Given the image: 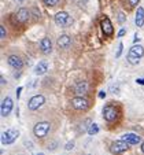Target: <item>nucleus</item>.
<instances>
[{"label": "nucleus", "instance_id": "f257e3e1", "mask_svg": "<svg viewBox=\"0 0 144 155\" xmlns=\"http://www.w3.org/2000/svg\"><path fill=\"white\" fill-rule=\"evenodd\" d=\"M144 55V48L141 47L140 44H135L132 48L129 50V52H128V62L132 64H137L139 62H140V59L143 58Z\"/></svg>", "mask_w": 144, "mask_h": 155}, {"label": "nucleus", "instance_id": "f03ea898", "mask_svg": "<svg viewBox=\"0 0 144 155\" xmlns=\"http://www.w3.org/2000/svg\"><path fill=\"white\" fill-rule=\"evenodd\" d=\"M51 129V124L47 122V121H41V122H37L33 128V133H34L36 137L41 139V137H45L48 135V132Z\"/></svg>", "mask_w": 144, "mask_h": 155}, {"label": "nucleus", "instance_id": "7ed1b4c3", "mask_svg": "<svg viewBox=\"0 0 144 155\" xmlns=\"http://www.w3.org/2000/svg\"><path fill=\"white\" fill-rule=\"evenodd\" d=\"M55 24L61 28H67L73 24V18L67 14L66 11H59L58 14H55Z\"/></svg>", "mask_w": 144, "mask_h": 155}, {"label": "nucleus", "instance_id": "20e7f679", "mask_svg": "<svg viewBox=\"0 0 144 155\" xmlns=\"http://www.w3.org/2000/svg\"><path fill=\"white\" fill-rule=\"evenodd\" d=\"M117 117H118V108L115 106L107 104L103 107V118H104V121L113 122V121L117 120Z\"/></svg>", "mask_w": 144, "mask_h": 155}, {"label": "nucleus", "instance_id": "39448f33", "mask_svg": "<svg viewBox=\"0 0 144 155\" xmlns=\"http://www.w3.org/2000/svg\"><path fill=\"white\" fill-rule=\"evenodd\" d=\"M18 136H19V130H17V129H7L6 132L2 133V143L7 144V146L12 144L18 139Z\"/></svg>", "mask_w": 144, "mask_h": 155}, {"label": "nucleus", "instance_id": "423d86ee", "mask_svg": "<svg viewBox=\"0 0 144 155\" xmlns=\"http://www.w3.org/2000/svg\"><path fill=\"white\" fill-rule=\"evenodd\" d=\"M44 103H45V99L43 95H34L33 97H30L29 103H28V108H29L30 111H34V110L40 108Z\"/></svg>", "mask_w": 144, "mask_h": 155}, {"label": "nucleus", "instance_id": "0eeeda50", "mask_svg": "<svg viewBox=\"0 0 144 155\" xmlns=\"http://www.w3.org/2000/svg\"><path fill=\"white\" fill-rule=\"evenodd\" d=\"M128 146H129V144H128L126 141L117 140V141H114V143L111 144V147H110V151H111L113 154H115V155H119V154H122V152L126 151Z\"/></svg>", "mask_w": 144, "mask_h": 155}, {"label": "nucleus", "instance_id": "6e6552de", "mask_svg": "<svg viewBox=\"0 0 144 155\" xmlns=\"http://www.w3.org/2000/svg\"><path fill=\"white\" fill-rule=\"evenodd\" d=\"M12 106H14V103H12L11 97L10 96L4 97L3 102H2V107H0V111H2V115H3V117H7V115L11 113Z\"/></svg>", "mask_w": 144, "mask_h": 155}, {"label": "nucleus", "instance_id": "1a4fd4ad", "mask_svg": "<svg viewBox=\"0 0 144 155\" xmlns=\"http://www.w3.org/2000/svg\"><path fill=\"white\" fill-rule=\"evenodd\" d=\"M71 106L76 110H87L89 106V102L85 97H74V99H71Z\"/></svg>", "mask_w": 144, "mask_h": 155}, {"label": "nucleus", "instance_id": "9d476101", "mask_svg": "<svg viewBox=\"0 0 144 155\" xmlns=\"http://www.w3.org/2000/svg\"><path fill=\"white\" fill-rule=\"evenodd\" d=\"M30 18V11L28 8H19L17 12H15V19H17V22H19V24H25L26 21H29Z\"/></svg>", "mask_w": 144, "mask_h": 155}, {"label": "nucleus", "instance_id": "9b49d317", "mask_svg": "<svg viewBox=\"0 0 144 155\" xmlns=\"http://www.w3.org/2000/svg\"><path fill=\"white\" fill-rule=\"evenodd\" d=\"M7 62H8V64L12 69H15V70H21L22 66H24V62H22V59L18 55H10L8 58H7Z\"/></svg>", "mask_w": 144, "mask_h": 155}, {"label": "nucleus", "instance_id": "f8f14e48", "mask_svg": "<svg viewBox=\"0 0 144 155\" xmlns=\"http://www.w3.org/2000/svg\"><path fill=\"white\" fill-rule=\"evenodd\" d=\"M100 25H102V30H103V33H104V35H106L107 37L113 36V33H114V28H113L111 21H110L109 18H103L102 22H100Z\"/></svg>", "mask_w": 144, "mask_h": 155}, {"label": "nucleus", "instance_id": "ddd939ff", "mask_svg": "<svg viewBox=\"0 0 144 155\" xmlns=\"http://www.w3.org/2000/svg\"><path fill=\"white\" fill-rule=\"evenodd\" d=\"M73 89H74V94H77V95H84L87 91H88V82H87V81H82V80H80V81H77L76 84L73 85Z\"/></svg>", "mask_w": 144, "mask_h": 155}, {"label": "nucleus", "instance_id": "4468645a", "mask_svg": "<svg viewBox=\"0 0 144 155\" xmlns=\"http://www.w3.org/2000/svg\"><path fill=\"white\" fill-rule=\"evenodd\" d=\"M121 140L126 141L128 144H139L141 141V137L136 133H125L123 136H121Z\"/></svg>", "mask_w": 144, "mask_h": 155}, {"label": "nucleus", "instance_id": "2eb2a0df", "mask_svg": "<svg viewBox=\"0 0 144 155\" xmlns=\"http://www.w3.org/2000/svg\"><path fill=\"white\" fill-rule=\"evenodd\" d=\"M40 50L43 54H50L51 51H52V43H51V40L48 37H44L41 38L40 41Z\"/></svg>", "mask_w": 144, "mask_h": 155}, {"label": "nucleus", "instance_id": "dca6fc26", "mask_svg": "<svg viewBox=\"0 0 144 155\" xmlns=\"http://www.w3.org/2000/svg\"><path fill=\"white\" fill-rule=\"evenodd\" d=\"M70 45H71V38H70V36L62 35L61 37L58 38V47H59V48H63V50H66V48H69Z\"/></svg>", "mask_w": 144, "mask_h": 155}, {"label": "nucleus", "instance_id": "f3484780", "mask_svg": "<svg viewBox=\"0 0 144 155\" xmlns=\"http://www.w3.org/2000/svg\"><path fill=\"white\" fill-rule=\"evenodd\" d=\"M47 70H48V63L45 61L38 62V63L36 64V68H34V73L37 74V76H43V74H45Z\"/></svg>", "mask_w": 144, "mask_h": 155}, {"label": "nucleus", "instance_id": "a211bd4d", "mask_svg": "<svg viewBox=\"0 0 144 155\" xmlns=\"http://www.w3.org/2000/svg\"><path fill=\"white\" fill-rule=\"evenodd\" d=\"M135 24H136V26H139V28H141L144 25V8L143 7H139L137 11H136Z\"/></svg>", "mask_w": 144, "mask_h": 155}, {"label": "nucleus", "instance_id": "6ab92c4d", "mask_svg": "<svg viewBox=\"0 0 144 155\" xmlns=\"http://www.w3.org/2000/svg\"><path fill=\"white\" fill-rule=\"evenodd\" d=\"M87 132H88V135H91V136L96 135L97 132H99V125H97V124H91L89 128L87 129Z\"/></svg>", "mask_w": 144, "mask_h": 155}, {"label": "nucleus", "instance_id": "aec40b11", "mask_svg": "<svg viewBox=\"0 0 144 155\" xmlns=\"http://www.w3.org/2000/svg\"><path fill=\"white\" fill-rule=\"evenodd\" d=\"M44 2V4L45 6H48V7H54V6H56V4L61 2V0H43Z\"/></svg>", "mask_w": 144, "mask_h": 155}, {"label": "nucleus", "instance_id": "412c9836", "mask_svg": "<svg viewBox=\"0 0 144 155\" xmlns=\"http://www.w3.org/2000/svg\"><path fill=\"white\" fill-rule=\"evenodd\" d=\"M125 19H126L125 14H123V12H118V22H119V24H123V22H125Z\"/></svg>", "mask_w": 144, "mask_h": 155}, {"label": "nucleus", "instance_id": "4be33fe9", "mask_svg": "<svg viewBox=\"0 0 144 155\" xmlns=\"http://www.w3.org/2000/svg\"><path fill=\"white\" fill-rule=\"evenodd\" d=\"M122 50H123V44H122V43H119V44H118L117 54H115V56H117V58H119V56H121V54H122Z\"/></svg>", "mask_w": 144, "mask_h": 155}, {"label": "nucleus", "instance_id": "5701e85b", "mask_svg": "<svg viewBox=\"0 0 144 155\" xmlns=\"http://www.w3.org/2000/svg\"><path fill=\"white\" fill-rule=\"evenodd\" d=\"M74 148V141L71 140V141H69V143H66V146H65V150H67V151H70V150H73Z\"/></svg>", "mask_w": 144, "mask_h": 155}, {"label": "nucleus", "instance_id": "b1692460", "mask_svg": "<svg viewBox=\"0 0 144 155\" xmlns=\"http://www.w3.org/2000/svg\"><path fill=\"white\" fill-rule=\"evenodd\" d=\"M56 146H58V141H52V143L48 144V150H50V151H54V150H56Z\"/></svg>", "mask_w": 144, "mask_h": 155}, {"label": "nucleus", "instance_id": "393cba45", "mask_svg": "<svg viewBox=\"0 0 144 155\" xmlns=\"http://www.w3.org/2000/svg\"><path fill=\"white\" fill-rule=\"evenodd\" d=\"M0 37H2V38H6V28H4L3 25L0 26Z\"/></svg>", "mask_w": 144, "mask_h": 155}, {"label": "nucleus", "instance_id": "a878e982", "mask_svg": "<svg viewBox=\"0 0 144 155\" xmlns=\"http://www.w3.org/2000/svg\"><path fill=\"white\" fill-rule=\"evenodd\" d=\"M25 147H26V148H29V150H32L33 148V143H32V141L25 140Z\"/></svg>", "mask_w": 144, "mask_h": 155}, {"label": "nucleus", "instance_id": "bb28decb", "mask_svg": "<svg viewBox=\"0 0 144 155\" xmlns=\"http://www.w3.org/2000/svg\"><path fill=\"white\" fill-rule=\"evenodd\" d=\"M139 2L140 0H129V4H130V7H136L139 4Z\"/></svg>", "mask_w": 144, "mask_h": 155}, {"label": "nucleus", "instance_id": "cd10ccee", "mask_svg": "<svg viewBox=\"0 0 144 155\" xmlns=\"http://www.w3.org/2000/svg\"><path fill=\"white\" fill-rule=\"evenodd\" d=\"M125 33H126V29H123V28H122V29H121L119 32H118V35H117V36H118V37H122V36L125 35Z\"/></svg>", "mask_w": 144, "mask_h": 155}, {"label": "nucleus", "instance_id": "c85d7f7f", "mask_svg": "<svg viewBox=\"0 0 144 155\" xmlns=\"http://www.w3.org/2000/svg\"><path fill=\"white\" fill-rule=\"evenodd\" d=\"M21 92H22V87H19L17 89V99H19V97H21Z\"/></svg>", "mask_w": 144, "mask_h": 155}, {"label": "nucleus", "instance_id": "c756f323", "mask_svg": "<svg viewBox=\"0 0 144 155\" xmlns=\"http://www.w3.org/2000/svg\"><path fill=\"white\" fill-rule=\"evenodd\" d=\"M136 82H137V84H140V85H144V78H137V80H136Z\"/></svg>", "mask_w": 144, "mask_h": 155}, {"label": "nucleus", "instance_id": "7c9ffc66", "mask_svg": "<svg viewBox=\"0 0 144 155\" xmlns=\"http://www.w3.org/2000/svg\"><path fill=\"white\" fill-rule=\"evenodd\" d=\"M99 97H100V99H104V97H106V92H100V94H99Z\"/></svg>", "mask_w": 144, "mask_h": 155}, {"label": "nucleus", "instance_id": "2f4dec72", "mask_svg": "<svg viewBox=\"0 0 144 155\" xmlns=\"http://www.w3.org/2000/svg\"><path fill=\"white\" fill-rule=\"evenodd\" d=\"M0 80H2V85H4V84H6V78H4L3 76H2V78H0Z\"/></svg>", "mask_w": 144, "mask_h": 155}, {"label": "nucleus", "instance_id": "473e14b6", "mask_svg": "<svg viewBox=\"0 0 144 155\" xmlns=\"http://www.w3.org/2000/svg\"><path fill=\"white\" fill-rule=\"evenodd\" d=\"M133 41H135V44H136V43H137V41H139V37H137V33H136V35H135V40H133Z\"/></svg>", "mask_w": 144, "mask_h": 155}, {"label": "nucleus", "instance_id": "72a5a7b5", "mask_svg": "<svg viewBox=\"0 0 144 155\" xmlns=\"http://www.w3.org/2000/svg\"><path fill=\"white\" fill-rule=\"evenodd\" d=\"M14 2H15V3H18V4H19V3H24L25 0H14Z\"/></svg>", "mask_w": 144, "mask_h": 155}, {"label": "nucleus", "instance_id": "f704fd0d", "mask_svg": "<svg viewBox=\"0 0 144 155\" xmlns=\"http://www.w3.org/2000/svg\"><path fill=\"white\" fill-rule=\"evenodd\" d=\"M141 152H143V154H144V141H143V143H141Z\"/></svg>", "mask_w": 144, "mask_h": 155}, {"label": "nucleus", "instance_id": "c9c22d12", "mask_svg": "<svg viewBox=\"0 0 144 155\" xmlns=\"http://www.w3.org/2000/svg\"><path fill=\"white\" fill-rule=\"evenodd\" d=\"M34 155H44L43 152H37V154H34Z\"/></svg>", "mask_w": 144, "mask_h": 155}, {"label": "nucleus", "instance_id": "e433bc0d", "mask_svg": "<svg viewBox=\"0 0 144 155\" xmlns=\"http://www.w3.org/2000/svg\"><path fill=\"white\" fill-rule=\"evenodd\" d=\"M84 155H91V154H84Z\"/></svg>", "mask_w": 144, "mask_h": 155}, {"label": "nucleus", "instance_id": "4c0bfd02", "mask_svg": "<svg viewBox=\"0 0 144 155\" xmlns=\"http://www.w3.org/2000/svg\"><path fill=\"white\" fill-rule=\"evenodd\" d=\"M84 2H85V3H87V2H88V0H84Z\"/></svg>", "mask_w": 144, "mask_h": 155}]
</instances>
